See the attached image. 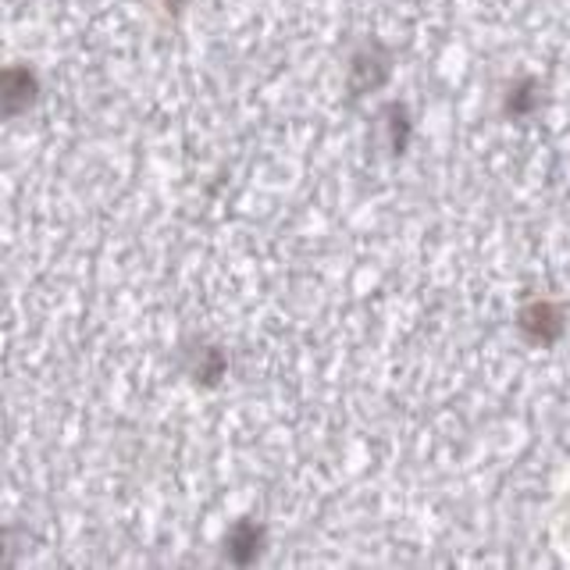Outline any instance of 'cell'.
<instances>
[{
	"instance_id": "6da1fadb",
	"label": "cell",
	"mask_w": 570,
	"mask_h": 570,
	"mask_svg": "<svg viewBox=\"0 0 570 570\" xmlns=\"http://www.w3.org/2000/svg\"><path fill=\"white\" fill-rule=\"evenodd\" d=\"M517 332H521L531 346H557L567 332V303L560 299H531L517 311Z\"/></svg>"
},
{
	"instance_id": "7a4b0ae2",
	"label": "cell",
	"mask_w": 570,
	"mask_h": 570,
	"mask_svg": "<svg viewBox=\"0 0 570 570\" xmlns=\"http://www.w3.org/2000/svg\"><path fill=\"white\" fill-rule=\"evenodd\" d=\"M389 76H392V53L379 40L364 43L350 58V76H346L350 97L374 94V89H382L389 82Z\"/></svg>"
},
{
	"instance_id": "3957f363",
	"label": "cell",
	"mask_w": 570,
	"mask_h": 570,
	"mask_svg": "<svg viewBox=\"0 0 570 570\" xmlns=\"http://www.w3.org/2000/svg\"><path fill=\"white\" fill-rule=\"evenodd\" d=\"M40 97V79L26 65H8L4 79H0V100H4V118L26 115L29 107Z\"/></svg>"
},
{
	"instance_id": "277c9868",
	"label": "cell",
	"mask_w": 570,
	"mask_h": 570,
	"mask_svg": "<svg viewBox=\"0 0 570 570\" xmlns=\"http://www.w3.org/2000/svg\"><path fill=\"white\" fill-rule=\"evenodd\" d=\"M261 549H264V524H257V521H236V524L228 528V534H225V557L232 563H239V567L254 563L261 557Z\"/></svg>"
},
{
	"instance_id": "5b68a950",
	"label": "cell",
	"mask_w": 570,
	"mask_h": 570,
	"mask_svg": "<svg viewBox=\"0 0 570 570\" xmlns=\"http://www.w3.org/2000/svg\"><path fill=\"white\" fill-rule=\"evenodd\" d=\"M539 104H542V82H539V79L524 76V79H513V82L507 86V100H503V107H507V115H510L513 121L531 118L534 111H539Z\"/></svg>"
},
{
	"instance_id": "8992f818",
	"label": "cell",
	"mask_w": 570,
	"mask_h": 570,
	"mask_svg": "<svg viewBox=\"0 0 570 570\" xmlns=\"http://www.w3.org/2000/svg\"><path fill=\"white\" fill-rule=\"evenodd\" d=\"M189 371H193V379L200 382V385H218L222 374L228 371V361H225L222 346H207V343L193 346V364H189Z\"/></svg>"
},
{
	"instance_id": "52a82bcc",
	"label": "cell",
	"mask_w": 570,
	"mask_h": 570,
	"mask_svg": "<svg viewBox=\"0 0 570 570\" xmlns=\"http://www.w3.org/2000/svg\"><path fill=\"white\" fill-rule=\"evenodd\" d=\"M382 125H385V136H389V150L392 154H403L410 147V132H414V118H410L406 104H389L382 111Z\"/></svg>"
}]
</instances>
